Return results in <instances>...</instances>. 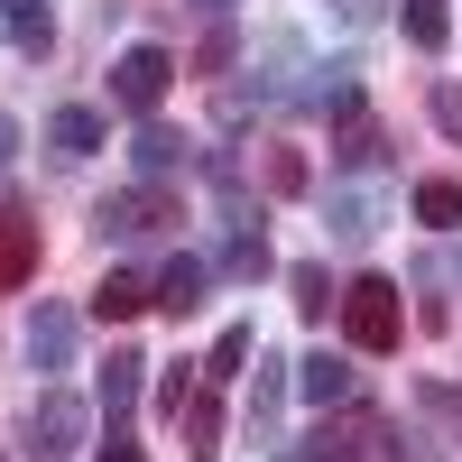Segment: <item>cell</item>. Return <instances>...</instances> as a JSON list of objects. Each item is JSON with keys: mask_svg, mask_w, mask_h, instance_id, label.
<instances>
[{"mask_svg": "<svg viewBox=\"0 0 462 462\" xmlns=\"http://www.w3.org/2000/svg\"><path fill=\"white\" fill-rule=\"evenodd\" d=\"M84 435H93V407L74 398V389H37L28 416H19V453H28V462H74Z\"/></svg>", "mask_w": 462, "mask_h": 462, "instance_id": "cell-1", "label": "cell"}, {"mask_svg": "<svg viewBox=\"0 0 462 462\" xmlns=\"http://www.w3.org/2000/svg\"><path fill=\"white\" fill-rule=\"evenodd\" d=\"M342 333H352V352H398L407 342V305L389 278H352L342 287Z\"/></svg>", "mask_w": 462, "mask_h": 462, "instance_id": "cell-2", "label": "cell"}, {"mask_svg": "<svg viewBox=\"0 0 462 462\" xmlns=\"http://www.w3.org/2000/svg\"><path fill=\"white\" fill-rule=\"evenodd\" d=\"M296 462H398V453H389V416H370V407H361V416H324V426L305 435Z\"/></svg>", "mask_w": 462, "mask_h": 462, "instance_id": "cell-3", "label": "cell"}, {"mask_svg": "<svg viewBox=\"0 0 462 462\" xmlns=\"http://www.w3.org/2000/svg\"><path fill=\"white\" fill-rule=\"evenodd\" d=\"M176 222V195L167 185H130V195H102V213H93V231L102 241H148V231H167Z\"/></svg>", "mask_w": 462, "mask_h": 462, "instance_id": "cell-4", "label": "cell"}, {"mask_svg": "<svg viewBox=\"0 0 462 462\" xmlns=\"http://www.w3.org/2000/svg\"><path fill=\"white\" fill-rule=\"evenodd\" d=\"M167 84H176V56L167 47H130L121 65H111V102H121V111H158Z\"/></svg>", "mask_w": 462, "mask_h": 462, "instance_id": "cell-5", "label": "cell"}, {"mask_svg": "<svg viewBox=\"0 0 462 462\" xmlns=\"http://www.w3.org/2000/svg\"><path fill=\"white\" fill-rule=\"evenodd\" d=\"M28 370H74V305H56V296H37L28 305Z\"/></svg>", "mask_w": 462, "mask_h": 462, "instance_id": "cell-6", "label": "cell"}, {"mask_svg": "<svg viewBox=\"0 0 462 462\" xmlns=\"http://www.w3.org/2000/svg\"><path fill=\"white\" fill-rule=\"evenodd\" d=\"M204 287H213V268H204L195 250H185V259H167V268H158V287H148V305H158V315H176V324H185V315H195V305H204Z\"/></svg>", "mask_w": 462, "mask_h": 462, "instance_id": "cell-7", "label": "cell"}, {"mask_svg": "<svg viewBox=\"0 0 462 462\" xmlns=\"http://www.w3.org/2000/svg\"><path fill=\"white\" fill-rule=\"evenodd\" d=\"M296 398H305V407H352V361H342L333 342H324V352H305V361H296Z\"/></svg>", "mask_w": 462, "mask_h": 462, "instance_id": "cell-8", "label": "cell"}, {"mask_svg": "<svg viewBox=\"0 0 462 462\" xmlns=\"http://www.w3.org/2000/svg\"><path fill=\"white\" fill-rule=\"evenodd\" d=\"M47 148H56L65 167H84L93 148H102V111H93V102H65L56 121H47Z\"/></svg>", "mask_w": 462, "mask_h": 462, "instance_id": "cell-9", "label": "cell"}, {"mask_svg": "<svg viewBox=\"0 0 462 462\" xmlns=\"http://www.w3.org/2000/svg\"><path fill=\"white\" fill-rule=\"evenodd\" d=\"M0 37H10L19 56H56V19H47V0H0Z\"/></svg>", "mask_w": 462, "mask_h": 462, "instance_id": "cell-10", "label": "cell"}, {"mask_svg": "<svg viewBox=\"0 0 462 462\" xmlns=\"http://www.w3.org/2000/svg\"><path fill=\"white\" fill-rule=\"evenodd\" d=\"M287 389H296V370L259 352V379H250V435H259V444L278 435V407H287Z\"/></svg>", "mask_w": 462, "mask_h": 462, "instance_id": "cell-11", "label": "cell"}, {"mask_svg": "<svg viewBox=\"0 0 462 462\" xmlns=\"http://www.w3.org/2000/svg\"><path fill=\"white\" fill-rule=\"evenodd\" d=\"M324 213H333V241H342V250H361L370 231H379V195H370V185H333Z\"/></svg>", "mask_w": 462, "mask_h": 462, "instance_id": "cell-12", "label": "cell"}, {"mask_svg": "<svg viewBox=\"0 0 462 462\" xmlns=\"http://www.w3.org/2000/svg\"><path fill=\"white\" fill-rule=\"evenodd\" d=\"M130 158H139V176H148V185H167V176L185 167V130H167V121H148V130L130 139Z\"/></svg>", "mask_w": 462, "mask_h": 462, "instance_id": "cell-13", "label": "cell"}, {"mask_svg": "<svg viewBox=\"0 0 462 462\" xmlns=\"http://www.w3.org/2000/svg\"><path fill=\"white\" fill-rule=\"evenodd\" d=\"M287 287H296V315H305V324H333V305H342V296H333V268H324V259H296V268H287Z\"/></svg>", "mask_w": 462, "mask_h": 462, "instance_id": "cell-14", "label": "cell"}, {"mask_svg": "<svg viewBox=\"0 0 462 462\" xmlns=\"http://www.w3.org/2000/svg\"><path fill=\"white\" fill-rule=\"evenodd\" d=\"M37 278V222H0V296H10V287H28Z\"/></svg>", "mask_w": 462, "mask_h": 462, "instance_id": "cell-15", "label": "cell"}, {"mask_svg": "<svg viewBox=\"0 0 462 462\" xmlns=\"http://www.w3.org/2000/svg\"><path fill=\"white\" fill-rule=\"evenodd\" d=\"M148 370H158V361H139L130 342H121V352H111V370H102V416H130V407H139V379H148Z\"/></svg>", "mask_w": 462, "mask_h": 462, "instance_id": "cell-16", "label": "cell"}, {"mask_svg": "<svg viewBox=\"0 0 462 462\" xmlns=\"http://www.w3.org/2000/svg\"><path fill=\"white\" fill-rule=\"evenodd\" d=\"M416 222H426V231H462V185L453 176H416Z\"/></svg>", "mask_w": 462, "mask_h": 462, "instance_id": "cell-17", "label": "cell"}, {"mask_svg": "<svg viewBox=\"0 0 462 462\" xmlns=\"http://www.w3.org/2000/svg\"><path fill=\"white\" fill-rule=\"evenodd\" d=\"M398 28H407V47L444 56V37H453V10H444V0H398Z\"/></svg>", "mask_w": 462, "mask_h": 462, "instance_id": "cell-18", "label": "cell"}, {"mask_svg": "<svg viewBox=\"0 0 462 462\" xmlns=\"http://www.w3.org/2000/svg\"><path fill=\"white\" fill-rule=\"evenodd\" d=\"M176 426H185V462H213V435H222V398H213V389H195V407H185Z\"/></svg>", "mask_w": 462, "mask_h": 462, "instance_id": "cell-19", "label": "cell"}, {"mask_svg": "<svg viewBox=\"0 0 462 462\" xmlns=\"http://www.w3.org/2000/svg\"><path fill=\"white\" fill-rule=\"evenodd\" d=\"M139 305H148V287L130 278V268H111V278L93 287V315H102V324H130V315H139Z\"/></svg>", "mask_w": 462, "mask_h": 462, "instance_id": "cell-20", "label": "cell"}, {"mask_svg": "<svg viewBox=\"0 0 462 462\" xmlns=\"http://www.w3.org/2000/svg\"><path fill=\"white\" fill-rule=\"evenodd\" d=\"M268 268H278V259H268V231H231V250H222V278H268Z\"/></svg>", "mask_w": 462, "mask_h": 462, "instance_id": "cell-21", "label": "cell"}, {"mask_svg": "<svg viewBox=\"0 0 462 462\" xmlns=\"http://www.w3.org/2000/svg\"><path fill=\"white\" fill-rule=\"evenodd\" d=\"M333 158H342V167H379V158H389V139H379L370 121H352V130L333 139Z\"/></svg>", "mask_w": 462, "mask_h": 462, "instance_id": "cell-22", "label": "cell"}, {"mask_svg": "<svg viewBox=\"0 0 462 462\" xmlns=\"http://www.w3.org/2000/svg\"><path fill=\"white\" fill-rule=\"evenodd\" d=\"M259 176H268V195H305V158H296V148H268Z\"/></svg>", "mask_w": 462, "mask_h": 462, "instance_id": "cell-23", "label": "cell"}, {"mask_svg": "<svg viewBox=\"0 0 462 462\" xmlns=\"http://www.w3.org/2000/svg\"><path fill=\"white\" fill-rule=\"evenodd\" d=\"M426 111H435V130H444V139L462 148V84H453V74H444V84L426 93Z\"/></svg>", "mask_w": 462, "mask_h": 462, "instance_id": "cell-24", "label": "cell"}, {"mask_svg": "<svg viewBox=\"0 0 462 462\" xmlns=\"http://www.w3.org/2000/svg\"><path fill=\"white\" fill-rule=\"evenodd\" d=\"M241 361H250V324H231V333L213 342V361H204V379H231Z\"/></svg>", "mask_w": 462, "mask_h": 462, "instance_id": "cell-25", "label": "cell"}, {"mask_svg": "<svg viewBox=\"0 0 462 462\" xmlns=\"http://www.w3.org/2000/svg\"><path fill=\"white\" fill-rule=\"evenodd\" d=\"M158 407H167V416H185V407H195V361L158 370Z\"/></svg>", "mask_w": 462, "mask_h": 462, "instance_id": "cell-26", "label": "cell"}, {"mask_svg": "<svg viewBox=\"0 0 462 462\" xmlns=\"http://www.w3.org/2000/svg\"><path fill=\"white\" fill-rule=\"evenodd\" d=\"M195 65H204V74H222V65H231V28H213V37H204V47H195Z\"/></svg>", "mask_w": 462, "mask_h": 462, "instance_id": "cell-27", "label": "cell"}, {"mask_svg": "<svg viewBox=\"0 0 462 462\" xmlns=\"http://www.w3.org/2000/svg\"><path fill=\"white\" fill-rule=\"evenodd\" d=\"M10 148H19V121H10V111H0V167H10Z\"/></svg>", "mask_w": 462, "mask_h": 462, "instance_id": "cell-28", "label": "cell"}, {"mask_svg": "<svg viewBox=\"0 0 462 462\" xmlns=\"http://www.w3.org/2000/svg\"><path fill=\"white\" fill-rule=\"evenodd\" d=\"M102 462H139V444H121V435H111V453H102Z\"/></svg>", "mask_w": 462, "mask_h": 462, "instance_id": "cell-29", "label": "cell"}, {"mask_svg": "<svg viewBox=\"0 0 462 462\" xmlns=\"http://www.w3.org/2000/svg\"><path fill=\"white\" fill-rule=\"evenodd\" d=\"M195 10H213V19H231V10H241V0H195Z\"/></svg>", "mask_w": 462, "mask_h": 462, "instance_id": "cell-30", "label": "cell"}]
</instances>
